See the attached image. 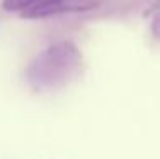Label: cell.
I'll list each match as a JSON object with an SVG mask.
<instances>
[{"label":"cell","instance_id":"5","mask_svg":"<svg viewBox=\"0 0 160 159\" xmlns=\"http://www.w3.org/2000/svg\"><path fill=\"white\" fill-rule=\"evenodd\" d=\"M160 10V0H155L153 5L150 7V10H148V14H153V12H158Z\"/></svg>","mask_w":160,"mask_h":159},{"label":"cell","instance_id":"1","mask_svg":"<svg viewBox=\"0 0 160 159\" xmlns=\"http://www.w3.org/2000/svg\"><path fill=\"white\" fill-rule=\"evenodd\" d=\"M82 63V53L73 41H58L31 60L26 70V81L36 93L58 91L78 77Z\"/></svg>","mask_w":160,"mask_h":159},{"label":"cell","instance_id":"3","mask_svg":"<svg viewBox=\"0 0 160 159\" xmlns=\"http://www.w3.org/2000/svg\"><path fill=\"white\" fill-rule=\"evenodd\" d=\"M44 2V0H3L2 2V7L3 10L7 12H26V10L36 7L38 3Z\"/></svg>","mask_w":160,"mask_h":159},{"label":"cell","instance_id":"4","mask_svg":"<svg viewBox=\"0 0 160 159\" xmlns=\"http://www.w3.org/2000/svg\"><path fill=\"white\" fill-rule=\"evenodd\" d=\"M152 33H153L155 38H160V10L158 12L152 14Z\"/></svg>","mask_w":160,"mask_h":159},{"label":"cell","instance_id":"2","mask_svg":"<svg viewBox=\"0 0 160 159\" xmlns=\"http://www.w3.org/2000/svg\"><path fill=\"white\" fill-rule=\"evenodd\" d=\"M99 0H44L36 7L22 12L24 19H46L63 14H77V12H89L99 7Z\"/></svg>","mask_w":160,"mask_h":159}]
</instances>
